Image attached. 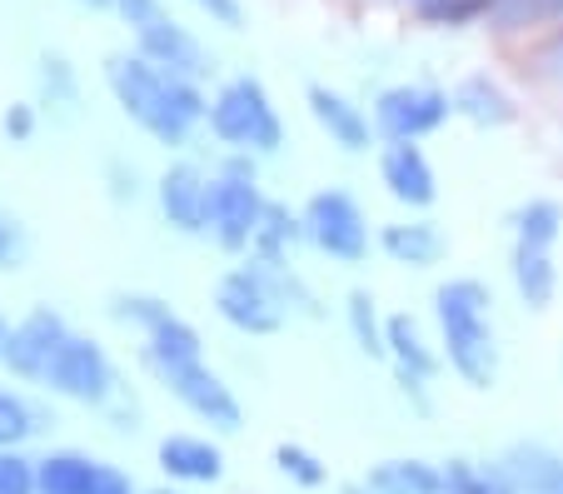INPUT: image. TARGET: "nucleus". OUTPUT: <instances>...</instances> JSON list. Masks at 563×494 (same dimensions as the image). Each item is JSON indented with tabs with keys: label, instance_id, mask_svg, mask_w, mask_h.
<instances>
[{
	"label": "nucleus",
	"instance_id": "4468645a",
	"mask_svg": "<svg viewBox=\"0 0 563 494\" xmlns=\"http://www.w3.org/2000/svg\"><path fill=\"white\" fill-rule=\"evenodd\" d=\"M305 106H309V116H314V125L330 135V145H340L344 155H364L379 140V130H374V116L364 106H354L344 90H334V86H309L305 90Z\"/></svg>",
	"mask_w": 563,
	"mask_h": 494
},
{
	"label": "nucleus",
	"instance_id": "a211bd4d",
	"mask_svg": "<svg viewBox=\"0 0 563 494\" xmlns=\"http://www.w3.org/2000/svg\"><path fill=\"white\" fill-rule=\"evenodd\" d=\"M449 96H454V116L468 120V125H478V130H504V125H514V116H519L514 96L494 76H484V70H478V76H464Z\"/></svg>",
	"mask_w": 563,
	"mask_h": 494
},
{
	"label": "nucleus",
	"instance_id": "de8ad7c7",
	"mask_svg": "<svg viewBox=\"0 0 563 494\" xmlns=\"http://www.w3.org/2000/svg\"><path fill=\"white\" fill-rule=\"evenodd\" d=\"M494 11H499V0H494Z\"/></svg>",
	"mask_w": 563,
	"mask_h": 494
},
{
	"label": "nucleus",
	"instance_id": "aec40b11",
	"mask_svg": "<svg viewBox=\"0 0 563 494\" xmlns=\"http://www.w3.org/2000/svg\"><path fill=\"white\" fill-rule=\"evenodd\" d=\"M509 279H514V295H519L529 310H549L553 295H559V265H553V250L519 245V240H514Z\"/></svg>",
	"mask_w": 563,
	"mask_h": 494
},
{
	"label": "nucleus",
	"instance_id": "9d476101",
	"mask_svg": "<svg viewBox=\"0 0 563 494\" xmlns=\"http://www.w3.org/2000/svg\"><path fill=\"white\" fill-rule=\"evenodd\" d=\"M210 185H214V175L200 161H170L155 175L159 220L175 235H205L210 230Z\"/></svg>",
	"mask_w": 563,
	"mask_h": 494
},
{
	"label": "nucleus",
	"instance_id": "f257e3e1",
	"mask_svg": "<svg viewBox=\"0 0 563 494\" xmlns=\"http://www.w3.org/2000/svg\"><path fill=\"white\" fill-rule=\"evenodd\" d=\"M106 86L115 96L120 116L130 125H140L155 145H190V135L205 125L210 116V96H205V80H185V76H170V70H159L155 61L145 55H106Z\"/></svg>",
	"mask_w": 563,
	"mask_h": 494
},
{
	"label": "nucleus",
	"instance_id": "0eeeda50",
	"mask_svg": "<svg viewBox=\"0 0 563 494\" xmlns=\"http://www.w3.org/2000/svg\"><path fill=\"white\" fill-rule=\"evenodd\" d=\"M265 205L269 200H265V190H260L255 175H224V171H214V185H210V230H205V235H210L224 255H250Z\"/></svg>",
	"mask_w": 563,
	"mask_h": 494
},
{
	"label": "nucleus",
	"instance_id": "72a5a7b5",
	"mask_svg": "<svg viewBox=\"0 0 563 494\" xmlns=\"http://www.w3.org/2000/svg\"><path fill=\"white\" fill-rule=\"evenodd\" d=\"M0 494H41V480H35V460L15 450H0Z\"/></svg>",
	"mask_w": 563,
	"mask_h": 494
},
{
	"label": "nucleus",
	"instance_id": "49530a36",
	"mask_svg": "<svg viewBox=\"0 0 563 494\" xmlns=\"http://www.w3.org/2000/svg\"><path fill=\"white\" fill-rule=\"evenodd\" d=\"M80 6H96V11H100V6H110V0H80Z\"/></svg>",
	"mask_w": 563,
	"mask_h": 494
},
{
	"label": "nucleus",
	"instance_id": "c9c22d12",
	"mask_svg": "<svg viewBox=\"0 0 563 494\" xmlns=\"http://www.w3.org/2000/svg\"><path fill=\"white\" fill-rule=\"evenodd\" d=\"M140 190H145V185H140L135 165H130L125 155H110V161H106V195H110V200H115V205H135Z\"/></svg>",
	"mask_w": 563,
	"mask_h": 494
},
{
	"label": "nucleus",
	"instance_id": "79ce46f5",
	"mask_svg": "<svg viewBox=\"0 0 563 494\" xmlns=\"http://www.w3.org/2000/svg\"><path fill=\"white\" fill-rule=\"evenodd\" d=\"M90 494H140V490H135V480H130L120 464H100V480H96V490Z\"/></svg>",
	"mask_w": 563,
	"mask_h": 494
},
{
	"label": "nucleus",
	"instance_id": "f03ea898",
	"mask_svg": "<svg viewBox=\"0 0 563 494\" xmlns=\"http://www.w3.org/2000/svg\"><path fill=\"white\" fill-rule=\"evenodd\" d=\"M434 325L444 365L468 389L499 385V334H494V290L474 275H454L434 290Z\"/></svg>",
	"mask_w": 563,
	"mask_h": 494
},
{
	"label": "nucleus",
	"instance_id": "20e7f679",
	"mask_svg": "<svg viewBox=\"0 0 563 494\" xmlns=\"http://www.w3.org/2000/svg\"><path fill=\"white\" fill-rule=\"evenodd\" d=\"M299 216H305L309 245H314L324 260H334V265H364V260H369V245H374L369 216H364V205L354 200L350 190H340V185L314 190Z\"/></svg>",
	"mask_w": 563,
	"mask_h": 494
},
{
	"label": "nucleus",
	"instance_id": "c85d7f7f",
	"mask_svg": "<svg viewBox=\"0 0 563 494\" xmlns=\"http://www.w3.org/2000/svg\"><path fill=\"white\" fill-rule=\"evenodd\" d=\"M509 226H514V240H519V245L553 250L559 235H563V205L549 200V195H533V200H523L509 216Z\"/></svg>",
	"mask_w": 563,
	"mask_h": 494
},
{
	"label": "nucleus",
	"instance_id": "2f4dec72",
	"mask_svg": "<svg viewBox=\"0 0 563 494\" xmlns=\"http://www.w3.org/2000/svg\"><path fill=\"white\" fill-rule=\"evenodd\" d=\"M41 430V409L21 389H0V450H15Z\"/></svg>",
	"mask_w": 563,
	"mask_h": 494
},
{
	"label": "nucleus",
	"instance_id": "473e14b6",
	"mask_svg": "<svg viewBox=\"0 0 563 494\" xmlns=\"http://www.w3.org/2000/svg\"><path fill=\"white\" fill-rule=\"evenodd\" d=\"M563 0H499V11L489 15V25L499 31H533V25H559Z\"/></svg>",
	"mask_w": 563,
	"mask_h": 494
},
{
	"label": "nucleus",
	"instance_id": "dca6fc26",
	"mask_svg": "<svg viewBox=\"0 0 563 494\" xmlns=\"http://www.w3.org/2000/svg\"><path fill=\"white\" fill-rule=\"evenodd\" d=\"M379 250L394 260V265L429 270L449 255V240L429 216H409V220H389V226L379 230Z\"/></svg>",
	"mask_w": 563,
	"mask_h": 494
},
{
	"label": "nucleus",
	"instance_id": "9b49d317",
	"mask_svg": "<svg viewBox=\"0 0 563 494\" xmlns=\"http://www.w3.org/2000/svg\"><path fill=\"white\" fill-rule=\"evenodd\" d=\"M159 385L170 389V395L180 399V405L190 409L200 425H210L214 435H240V430H245V405H240V395H234V389L224 385V380L214 375L205 360H195V365L165 375Z\"/></svg>",
	"mask_w": 563,
	"mask_h": 494
},
{
	"label": "nucleus",
	"instance_id": "4be33fe9",
	"mask_svg": "<svg viewBox=\"0 0 563 494\" xmlns=\"http://www.w3.org/2000/svg\"><path fill=\"white\" fill-rule=\"evenodd\" d=\"M364 484L374 494H444V464L419 460V454H394V460L369 464Z\"/></svg>",
	"mask_w": 563,
	"mask_h": 494
},
{
	"label": "nucleus",
	"instance_id": "bb28decb",
	"mask_svg": "<svg viewBox=\"0 0 563 494\" xmlns=\"http://www.w3.org/2000/svg\"><path fill=\"white\" fill-rule=\"evenodd\" d=\"M299 245H309L305 216H299V210H289V205H279V200H269L265 216H260V230H255L250 255H260V260H295Z\"/></svg>",
	"mask_w": 563,
	"mask_h": 494
},
{
	"label": "nucleus",
	"instance_id": "5701e85b",
	"mask_svg": "<svg viewBox=\"0 0 563 494\" xmlns=\"http://www.w3.org/2000/svg\"><path fill=\"white\" fill-rule=\"evenodd\" d=\"M499 460L523 494H563V454L549 450V444L519 440V444H509Z\"/></svg>",
	"mask_w": 563,
	"mask_h": 494
},
{
	"label": "nucleus",
	"instance_id": "58836bf2",
	"mask_svg": "<svg viewBox=\"0 0 563 494\" xmlns=\"http://www.w3.org/2000/svg\"><path fill=\"white\" fill-rule=\"evenodd\" d=\"M533 65H539V76L563 80V21L553 25L549 35H543V45H539V55H533Z\"/></svg>",
	"mask_w": 563,
	"mask_h": 494
},
{
	"label": "nucleus",
	"instance_id": "393cba45",
	"mask_svg": "<svg viewBox=\"0 0 563 494\" xmlns=\"http://www.w3.org/2000/svg\"><path fill=\"white\" fill-rule=\"evenodd\" d=\"M344 325L364 360H389V315H379V300L364 285L344 295Z\"/></svg>",
	"mask_w": 563,
	"mask_h": 494
},
{
	"label": "nucleus",
	"instance_id": "c756f323",
	"mask_svg": "<svg viewBox=\"0 0 563 494\" xmlns=\"http://www.w3.org/2000/svg\"><path fill=\"white\" fill-rule=\"evenodd\" d=\"M170 300H159V295H145V290H120V295H110V320H120L125 330H140V334H150L155 325H165L170 320Z\"/></svg>",
	"mask_w": 563,
	"mask_h": 494
},
{
	"label": "nucleus",
	"instance_id": "2eb2a0df",
	"mask_svg": "<svg viewBox=\"0 0 563 494\" xmlns=\"http://www.w3.org/2000/svg\"><path fill=\"white\" fill-rule=\"evenodd\" d=\"M155 464L165 470V480L180 484V490L224 480V450L210 435H165V440L155 444Z\"/></svg>",
	"mask_w": 563,
	"mask_h": 494
},
{
	"label": "nucleus",
	"instance_id": "f3484780",
	"mask_svg": "<svg viewBox=\"0 0 563 494\" xmlns=\"http://www.w3.org/2000/svg\"><path fill=\"white\" fill-rule=\"evenodd\" d=\"M140 360H145V370L155 380H165V375H175V370L205 360V340H200V330H195L190 320L170 315L165 325H155V330L145 334V344H140Z\"/></svg>",
	"mask_w": 563,
	"mask_h": 494
},
{
	"label": "nucleus",
	"instance_id": "e433bc0d",
	"mask_svg": "<svg viewBox=\"0 0 563 494\" xmlns=\"http://www.w3.org/2000/svg\"><path fill=\"white\" fill-rule=\"evenodd\" d=\"M21 255H25V230H21V220L0 210V270H15V265H21Z\"/></svg>",
	"mask_w": 563,
	"mask_h": 494
},
{
	"label": "nucleus",
	"instance_id": "b1692460",
	"mask_svg": "<svg viewBox=\"0 0 563 494\" xmlns=\"http://www.w3.org/2000/svg\"><path fill=\"white\" fill-rule=\"evenodd\" d=\"M100 464L106 460L86 450H51L35 460V480H41V494H90L100 480Z\"/></svg>",
	"mask_w": 563,
	"mask_h": 494
},
{
	"label": "nucleus",
	"instance_id": "c03bdc74",
	"mask_svg": "<svg viewBox=\"0 0 563 494\" xmlns=\"http://www.w3.org/2000/svg\"><path fill=\"white\" fill-rule=\"evenodd\" d=\"M5 340H11V320L0 315V360H5Z\"/></svg>",
	"mask_w": 563,
	"mask_h": 494
},
{
	"label": "nucleus",
	"instance_id": "1a4fd4ad",
	"mask_svg": "<svg viewBox=\"0 0 563 494\" xmlns=\"http://www.w3.org/2000/svg\"><path fill=\"white\" fill-rule=\"evenodd\" d=\"M65 340H70L65 315L51 310V305H31V310L11 325V340H5V360H0V370H5L11 380H21V385H45V370H51V360L60 355Z\"/></svg>",
	"mask_w": 563,
	"mask_h": 494
},
{
	"label": "nucleus",
	"instance_id": "a19ab883",
	"mask_svg": "<svg viewBox=\"0 0 563 494\" xmlns=\"http://www.w3.org/2000/svg\"><path fill=\"white\" fill-rule=\"evenodd\" d=\"M394 385H399V395L409 399V409H415V415H434V395H429V385H434V380L394 375Z\"/></svg>",
	"mask_w": 563,
	"mask_h": 494
},
{
	"label": "nucleus",
	"instance_id": "a878e982",
	"mask_svg": "<svg viewBox=\"0 0 563 494\" xmlns=\"http://www.w3.org/2000/svg\"><path fill=\"white\" fill-rule=\"evenodd\" d=\"M444 464V494H523L504 460H468V454H449Z\"/></svg>",
	"mask_w": 563,
	"mask_h": 494
},
{
	"label": "nucleus",
	"instance_id": "a18cd8bd",
	"mask_svg": "<svg viewBox=\"0 0 563 494\" xmlns=\"http://www.w3.org/2000/svg\"><path fill=\"white\" fill-rule=\"evenodd\" d=\"M145 494H185L180 484H159V490H145Z\"/></svg>",
	"mask_w": 563,
	"mask_h": 494
},
{
	"label": "nucleus",
	"instance_id": "cd10ccee",
	"mask_svg": "<svg viewBox=\"0 0 563 494\" xmlns=\"http://www.w3.org/2000/svg\"><path fill=\"white\" fill-rule=\"evenodd\" d=\"M35 106L51 116H75V106H80V76L60 51H45L35 61Z\"/></svg>",
	"mask_w": 563,
	"mask_h": 494
},
{
	"label": "nucleus",
	"instance_id": "39448f33",
	"mask_svg": "<svg viewBox=\"0 0 563 494\" xmlns=\"http://www.w3.org/2000/svg\"><path fill=\"white\" fill-rule=\"evenodd\" d=\"M45 389H51L55 399H70V405L106 409L110 399L120 395V380H115V365H110V355H106V344L70 330V340L60 344V355H55L51 370H45Z\"/></svg>",
	"mask_w": 563,
	"mask_h": 494
},
{
	"label": "nucleus",
	"instance_id": "6e6552de",
	"mask_svg": "<svg viewBox=\"0 0 563 494\" xmlns=\"http://www.w3.org/2000/svg\"><path fill=\"white\" fill-rule=\"evenodd\" d=\"M214 315H220L230 330L250 334V340H265V334H279L285 330V305L269 295V285L255 275L250 265H234L220 275L214 285Z\"/></svg>",
	"mask_w": 563,
	"mask_h": 494
},
{
	"label": "nucleus",
	"instance_id": "ea45409f",
	"mask_svg": "<svg viewBox=\"0 0 563 494\" xmlns=\"http://www.w3.org/2000/svg\"><path fill=\"white\" fill-rule=\"evenodd\" d=\"M190 6L210 15V25H220V31H240L245 25V6L240 0H190Z\"/></svg>",
	"mask_w": 563,
	"mask_h": 494
},
{
	"label": "nucleus",
	"instance_id": "37998d69",
	"mask_svg": "<svg viewBox=\"0 0 563 494\" xmlns=\"http://www.w3.org/2000/svg\"><path fill=\"white\" fill-rule=\"evenodd\" d=\"M340 494H374V490L364 480H354V484H340Z\"/></svg>",
	"mask_w": 563,
	"mask_h": 494
},
{
	"label": "nucleus",
	"instance_id": "f704fd0d",
	"mask_svg": "<svg viewBox=\"0 0 563 494\" xmlns=\"http://www.w3.org/2000/svg\"><path fill=\"white\" fill-rule=\"evenodd\" d=\"M35 130H41V106H35V100H15V106H5V116H0V135L11 140V145H31Z\"/></svg>",
	"mask_w": 563,
	"mask_h": 494
},
{
	"label": "nucleus",
	"instance_id": "6ab92c4d",
	"mask_svg": "<svg viewBox=\"0 0 563 494\" xmlns=\"http://www.w3.org/2000/svg\"><path fill=\"white\" fill-rule=\"evenodd\" d=\"M389 365H394V375L434 380L444 370V350L429 344L424 325L415 315H389Z\"/></svg>",
	"mask_w": 563,
	"mask_h": 494
},
{
	"label": "nucleus",
	"instance_id": "ddd939ff",
	"mask_svg": "<svg viewBox=\"0 0 563 494\" xmlns=\"http://www.w3.org/2000/svg\"><path fill=\"white\" fill-rule=\"evenodd\" d=\"M135 51L145 55V61H155L159 70L185 76V80H205L214 70L210 51H205V45L190 35V25H180L170 11L159 15V21L140 25V31H135Z\"/></svg>",
	"mask_w": 563,
	"mask_h": 494
},
{
	"label": "nucleus",
	"instance_id": "412c9836",
	"mask_svg": "<svg viewBox=\"0 0 563 494\" xmlns=\"http://www.w3.org/2000/svg\"><path fill=\"white\" fill-rule=\"evenodd\" d=\"M245 265L255 270L260 279H265L269 295L285 305L289 320H295V315H299V320H324V305H319L314 285H309V279L295 270V260H260V255H245Z\"/></svg>",
	"mask_w": 563,
	"mask_h": 494
},
{
	"label": "nucleus",
	"instance_id": "7ed1b4c3",
	"mask_svg": "<svg viewBox=\"0 0 563 494\" xmlns=\"http://www.w3.org/2000/svg\"><path fill=\"white\" fill-rule=\"evenodd\" d=\"M210 135L224 151H255L260 161L285 145V120H279L275 100H269L265 80L234 76L210 96V116H205Z\"/></svg>",
	"mask_w": 563,
	"mask_h": 494
},
{
	"label": "nucleus",
	"instance_id": "4c0bfd02",
	"mask_svg": "<svg viewBox=\"0 0 563 494\" xmlns=\"http://www.w3.org/2000/svg\"><path fill=\"white\" fill-rule=\"evenodd\" d=\"M110 11H115L130 31H140V25H150V21L165 15V0H110Z\"/></svg>",
	"mask_w": 563,
	"mask_h": 494
},
{
	"label": "nucleus",
	"instance_id": "f8f14e48",
	"mask_svg": "<svg viewBox=\"0 0 563 494\" xmlns=\"http://www.w3.org/2000/svg\"><path fill=\"white\" fill-rule=\"evenodd\" d=\"M379 180L394 205H405L409 216H424L439 200V175L429 165L419 140H384L379 145Z\"/></svg>",
	"mask_w": 563,
	"mask_h": 494
},
{
	"label": "nucleus",
	"instance_id": "7c9ffc66",
	"mask_svg": "<svg viewBox=\"0 0 563 494\" xmlns=\"http://www.w3.org/2000/svg\"><path fill=\"white\" fill-rule=\"evenodd\" d=\"M275 470L285 474L295 490H324V484H330V464L319 460L309 444H295V440L275 444Z\"/></svg>",
	"mask_w": 563,
	"mask_h": 494
},
{
	"label": "nucleus",
	"instance_id": "423d86ee",
	"mask_svg": "<svg viewBox=\"0 0 563 494\" xmlns=\"http://www.w3.org/2000/svg\"><path fill=\"white\" fill-rule=\"evenodd\" d=\"M374 130L379 140H429L434 130L449 125L454 116V96L439 86H419V80H405V86H384L369 106Z\"/></svg>",
	"mask_w": 563,
	"mask_h": 494
}]
</instances>
